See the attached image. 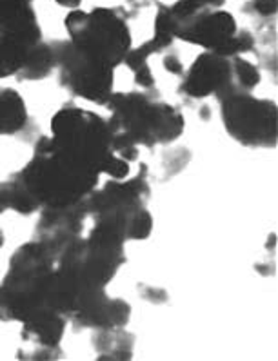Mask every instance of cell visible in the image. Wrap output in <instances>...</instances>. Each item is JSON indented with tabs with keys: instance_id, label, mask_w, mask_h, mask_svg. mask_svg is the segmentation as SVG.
I'll use <instances>...</instances> for the list:
<instances>
[{
	"instance_id": "7402d4cb",
	"label": "cell",
	"mask_w": 278,
	"mask_h": 361,
	"mask_svg": "<svg viewBox=\"0 0 278 361\" xmlns=\"http://www.w3.org/2000/svg\"><path fill=\"white\" fill-rule=\"evenodd\" d=\"M153 231V218L146 205L133 211L128 218V240H146Z\"/></svg>"
},
{
	"instance_id": "d6986e66",
	"label": "cell",
	"mask_w": 278,
	"mask_h": 361,
	"mask_svg": "<svg viewBox=\"0 0 278 361\" xmlns=\"http://www.w3.org/2000/svg\"><path fill=\"white\" fill-rule=\"evenodd\" d=\"M31 47L33 46L20 42V40L0 37V78L18 75L26 64Z\"/></svg>"
},
{
	"instance_id": "8fae6325",
	"label": "cell",
	"mask_w": 278,
	"mask_h": 361,
	"mask_svg": "<svg viewBox=\"0 0 278 361\" xmlns=\"http://www.w3.org/2000/svg\"><path fill=\"white\" fill-rule=\"evenodd\" d=\"M86 216L82 202L69 207H44L39 224H37L35 240L44 243L47 251L59 259L66 247L80 236Z\"/></svg>"
},
{
	"instance_id": "603a6c76",
	"label": "cell",
	"mask_w": 278,
	"mask_h": 361,
	"mask_svg": "<svg viewBox=\"0 0 278 361\" xmlns=\"http://www.w3.org/2000/svg\"><path fill=\"white\" fill-rule=\"evenodd\" d=\"M255 49V37L249 31H236V35L227 44L220 47L217 55L226 56V59H233V56H240L242 53H248Z\"/></svg>"
},
{
	"instance_id": "4316f807",
	"label": "cell",
	"mask_w": 278,
	"mask_h": 361,
	"mask_svg": "<svg viewBox=\"0 0 278 361\" xmlns=\"http://www.w3.org/2000/svg\"><path fill=\"white\" fill-rule=\"evenodd\" d=\"M56 4L62 6V8H69V9H78L82 0H55Z\"/></svg>"
},
{
	"instance_id": "44dd1931",
	"label": "cell",
	"mask_w": 278,
	"mask_h": 361,
	"mask_svg": "<svg viewBox=\"0 0 278 361\" xmlns=\"http://www.w3.org/2000/svg\"><path fill=\"white\" fill-rule=\"evenodd\" d=\"M233 68V82L240 91H249L251 93L253 87H257L260 82V71L257 66H253L248 60L240 59V56H233L231 59Z\"/></svg>"
},
{
	"instance_id": "5bb4252c",
	"label": "cell",
	"mask_w": 278,
	"mask_h": 361,
	"mask_svg": "<svg viewBox=\"0 0 278 361\" xmlns=\"http://www.w3.org/2000/svg\"><path fill=\"white\" fill-rule=\"evenodd\" d=\"M68 318L49 307H40L22 323V338L44 347H60Z\"/></svg>"
},
{
	"instance_id": "4fadbf2b",
	"label": "cell",
	"mask_w": 278,
	"mask_h": 361,
	"mask_svg": "<svg viewBox=\"0 0 278 361\" xmlns=\"http://www.w3.org/2000/svg\"><path fill=\"white\" fill-rule=\"evenodd\" d=\"M0 37L30 46L42 40V31L30 0H0Z\"/></svg>"
},
{
	"instance_id": "30bf717a",
	"label": "cell",
	"mask_w": 278,
	"mask_h": 361,
	"mask_svg": "<svg viewBox=\"0 0 278 361\" xmlns=\"http://www.w3.org/2000/svg\"><path fill=\"white\" fill-rule=\"evenodd\" d=\"M236 31L238 27L231 13L220 9L202 8L200 11L176 24L175 37L217 53L224 44L235 37Z\"/></svg>"
},
{
	"instance_id": "7c38bea8",
	"label": "cell",
	"mask_w": 278,
	"mask_h": 361,
	"mask_svg": "<svg viewBox=\"0 0 278 361\" xmlns=\"http://www.w3.org/2000/svg\"><path fill=\"white\" fill-rule=\"evenodd\" d=\"M131 316V307L122 298H109L104 289H91L82 298L73 319L78 327L124 329Z\"/></svg>"
},
{
	"instance_id": "8992f818",
	"label": "cell",
	"mask_w": 278,
	"mask_h": 361,
	"mask_svg": "<svg viewBox=\"0 0 278 361\" xmlns=\"http://www.w3.org/2000/svg\"><path fill=\"white\" fill-rule=\"evenodd\" d=\"M219 102L222 122L231 138L246 147L277 145L278 109L273 100H260L249 91L235 90Z\"/></svg>"
},
{
	"instance_id": "277c9868",
	"label": "cell",
	"mask_w": 278,
	"mask_h": 361,
	"mask_svg": "<svg viewBox=\"0 0 278 361\" xmlns=\"http://www.w3.org/2000/svg\"><path fill=\"white\" fill-rule=\"evenodd\" d=\"M56 258L39 240L28 242L15 251L2 281L6 322L24 323L35 310L46 307L47 287Z\"/></svg>"
},
{
	"instance_id": "ac0fdd59",
	"label": "cell",
	"mask_w": 278,
	"mask_h": 361,
	"mask_svg": "<svg viewBox=\"0 0 278 361\" xmlns=\"http://www.w3.org/2000/svg\"><path fill=\"white\" fill-rule=\"evenodd\" d=\"M0 205L4 209H13L24 216L37 213L40 209L39 202L35 200L33 195L28 191L18 173L0 183Z\"/></svg>"
},
{
	"instance_id": "9a60e30c",
	"label": "cell",
	"mask_w": 278,
	"mask_h": 361,
	"mask_svg": "<svg viewBox=\"0 0 278 361\" xmlns=\"http://www.w3.org/2000/svg\"><path fill=\"white\" fill-rule=\"evenodd\" d=\"M30 126L24 98L15 90H2L0 87V135H18Z\"/></svg>"
},
{
	"instance_id": "7a4b0ae2",
	"label": "cell",
	"mask_w": 278,
	"mask_h": 361,
	"mask_svg": "<svg viewBox=\"0 0 278 361\" xmlns=\"http://www.w3.org/2000/svg\"><path fill=\"white\" fill-rule=\"evenodd\" d=\"M20 178L40 207H69L80 204L99 185L100 174L87 173L55 149L52 136H40L33 158L20 171Z\"/></svg>"
},
{
	"instance_id": "2e32d148",
	"label": "cell",
	"mask_w": 278,
	"mask_h": 361,
	"mask_svg": "<svg viewBox=\"0 0 278 361\" xmlns=\"http://www.w3.org/2000/svg\"><path fill=\"white\" fill-rule=\"evenodd\" d=\"M93 345L99 360H131L135 336L122 329H106L93 336Z\"/></svg>"
},
{
	"instance_id": "83f0119b",
	"label": "cell",
	"mask_w": 278,
	"mask_h": 361,
	"mask_svg": "<svg viewBox=\"0 0 278 361\" xmlns=\"http://www.w3.org/2000/svg\"><path fill=\"white\" fill-rule=\"evenodd\" d=\"M197 2H200L202 6H205V8L214 9V8H220L226 0H197Z\"/></svg>"
},
{
	"instance_id": "ba28073f",
	"label": "cell",
	"mask_w": 278,
	"mask_h": 361,
	"mask_svg": "<svg viewBox=\"0 0 278 361\" xmlns=\"http://www.w3.org/2000/svg\"><path fill=\"white\" fill-rule=\"evenodd\" d=\"M147 167L140 166V173L133 180H109L102 189L93 192L82 200V207L87 216L102 213H133L142 207L150 198V183H147Z\"/></svg>"
},
{
	"instance_id": "ffe728a7",
	"label": "cell",
	"mask_w": 278,
	"mask_h": 361,
	"mask_svg": "<svg viewBox=\"0 0 278 361\" xmlns=\"http://www.w3.org/2000/svg\"><path fill=\"white\" fill-rule=\"evenodd\" d=\"M175 27V18H173L169 8L167 6H159V13H157V18H155V35L153 39L150 40L155 49H157V53L171 46L173 40L176 39Z\"/></svg>"
},
{
	"instance_id": "52a82bcc",
	"label": "cell",
	"mask_w": 278,
	"mask_h": 361,
	"mask_svg": "<svg viewBox=\"0 0 278 361\" xmlns=\"http://www.w3.org/2000/svg\"><path fill=\"white\" fill-rule=\"evenodd\" d=\"M53 46H55L59 80L62 87H66L75 97L106 106L113 94L115 69L87 59L69 40L53 42Z\"/></svg>"
},
{
	"instance_id": "e0dca14e",
	"label": "cell",
	"mask_w": 278,
	"mask_h": 361,
	"mask_svg": "<svg viewBox=\"0 0 278 361\" xmlns=\"http://www.w3.org/2000/svg\"><path fill=\"white\" fill-rule=\"evenodd\" d=\"M56 68V55L53 42L35 44L28 53L26 64L17 75L18 80H42Z\"/></svg>"
},
{
	"instance_id": "5b68a950",
	"label": "cell",
	"mask_w": 278,
	"mask_h": 361,
	"mask_svg": "<svg viewBox=\"0 0 278 361\" xmlns=\"http://www.w3.org/2000/svg\"><path fill=\"white\" fill-rule=\"evenodd\" d=\"M64 24L69 42L87 59L109 69L122 64L131 49L128 24L113 9L97 8L90 13L73 9Z\"/></svg>"
},
{
	"instance_id": "9c48e42d",
	"label": "cell",
	"mask_w": 278,
	"mask_h": 361,
	"mask_svg": "<svg viewBox=\"0 0 278 361\" xmlns=\"http://www.w3.org/2000/svg\"><path fill=\"white\" fill-rule=\"evenodd\" d=\"M235 90L238 87L233 82L231 59L220 56L213 51L198 55L180 85V93L188 94V97L205 98L214 94L217 100Z\"/></svg>"
},
{
	"instance_id": "484cf974",
	"label": "cell",
	"mask_w": 278,
	"mask_h": 361,
	"mask_svg": "<svg viewBox=\"0 0 278 361\" xmlns=\"http://www.w3.org/2000/svg\"><path fill=\"white\" fill-rule=\"evenodd\" d=\"M164 68L167 69V73H171V75H184V66L180 62L179 55H167L164 59Z\"/></svg>"
},
{
	"instance_id": "3957f363",
	"label": "cell",
	"mask_w": 278,
	"mask_h": 361,
	"mask_svg": "<svg viewBox=\"0 0 278 361\" xmlns=\"http://www.w3.org/2000/svg\"><path fill=\"white\" fill-rule=\"evenodd\" d=\"M52 142L71 164L87 173L104 174L116 157L111 147V129L107 120L93 111L66 106L52 120Z\"/></svg>"
},
{
	"instance_id": "cb8c5ba5",
	"label": "cell",
	"mask_w": 278,
	"mask_h": 361,
	"mask_svg": "<svg viewBox=\"0 0 278 361\" xmlns=\"http://www.w3.org/2000/svg\"><path fill=\"white\" fill-rule=\"evenodd\" d=\"M133 73H135V84L140 85V87H144L146 91L155 90V78H153V75H151L150 66L147 64L140 66V68L135 69Z\"/></svg>"
},
{
	"instance_id": "d4e9b609",
	"label": "cell",
	"mask_w": 278,
	"mask_h": 361,
	"mask_svg": "<svg viewBox=\"0 0 278 361\" xmlns=\"http://www.w3.org/2000/svg\"><path fill=\"white\" fill-rule=\"evenodd\" d=\"M251 8L262 17H273L277 13V0H255Z\"/></svg>"
},
{
	"instance_id": "f1b7e54d",
	"label": "cell",
	"mask_w": 278,
	"mask_h": 361,
	"mask_svg": "<svg viewBox=\"0 0 278 361\" xmlns=\"http://www.w3.org/2000/svg\"><path fill=\"white\" fill-rule=\"evenodd\" d=\"M2 245H4V231L0 229V249H2Z\"/></svg>"
},
{
	"instance_id": "f546056e",
	"label": "cell",
	"mask_w": 278,
	"mask_h": 361,
	"mask_svg": "<svg viewBox=\"0 0 278 361\" xmlns=\"http://www.w3.org/2000/svg\"><path fill=\"white\" fill-rule=\"evenodd\" d=\"M4 211H6V209H4V207H2V205H0V214L4 213Z\"/></svg>"
},
{
	"instance_id": "6da1fadb",
	"label": "cell",
	"mask_w": 278,
	"mask_h": 361,
	"mask_svg": "<svg viewBox=\"0 0 278 361\" xmlns=\"http://www.w3.org/2000/svg\"><path fill=\"white\" fill-rule=\"evenodd\" d=\"M106 107L113 115L107 120L113 153L126 161L137 160L138 145L171 144L184 131V116L173 106L159 100L153 90L146 93H113Z\"/></svg>"
}]
</instances>
